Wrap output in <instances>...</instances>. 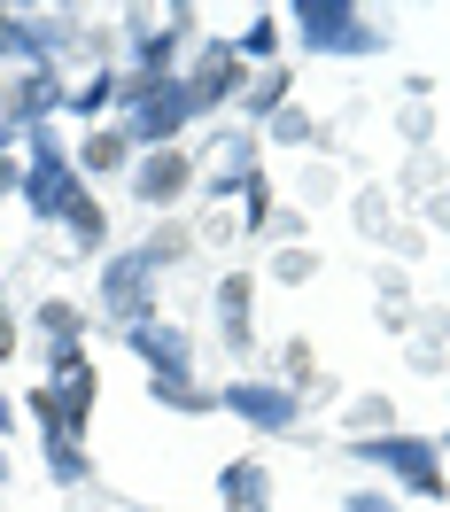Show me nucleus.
Returning <instances> with one entry per match:
<instances>
[{"label":"nucleus","mask_w":450,"mask_h":512,"mask_svg":"<svg viewBox=\"0 0 450 512\" xmlns=\"http://www.w3.org/2000/svg\"><path fill=\"white\" fill-rule=\"evenodd\" d=\"M280 16H288V39L303 55H334V63L388 55V32L373 24V8H357V0H295Z\"/></svg>","instance_id":"f257e3e1"},{"label":"nucleus","mask_w":450,"mask_h":512,"mask_svg":"<svg viewBox=\"0 0 450 512\" xmlns=\"http://www.w3.org/2000/svg\"><path fill=\"white\" fill-rule=\"evenodd\" d=\"M350 458H365L381 481H396V489H404V497H419V505H443V497H450V466H443V450H435V435L388 427V435L350 443Z\"/></svg>","instance_id":"f03ea898"},{"label":"nucleus","mask_w":450,"mask_h":512,"mask_svg":"<svg viewBox=\"0 0 450 512\" xmlns=\"http://www.w3.org/2000/svg\"><path fill=\"white\" fill-rule=\"evenodd\" d=\"M156 280L163 272H148V256L140 249H109L101 256V272H94V311L109 334H125V326H148L163 319L156 311Z\"/></svg>","instance_id":"7ed1b4c3"},{"label":"nucleus","mask_w":450,"mask_h":512,"mask_svg":"<svg viewBox=\"0 0 450 512\" xmlns=\"http://www.w3.org/2000/svg\"><path fill=\"white\" fill-rule=\"evenodd\" d=\"M218 412H233L249 435H295L303 427V396H295L288 381H264V373H233V381L218 388Z\"/></svg>","instance_id":"20e7f679"},{"label":"nucleus","mask_w":450,"mask_h":512,"mask_svg":"<svg viewBox=\"0 0 450 512\" xmlns=\"http://www.w3.org/2000/svg\"><path fill=\"white\" fill-rule=\"evenodd\" d=\"M202 187V156H194L187 140L179 148H140L125 171V194L140 210H187V194Z\"/></svg>","instance_id":"39448f33"},{"label":"nucleus","mask_w":450,"mask_h":512,"mask_svg":"<svg viewBox=\"0 0 450 512\" xmlns=\"http://www.w3.org/2000/svg\"><path fill=\"white\" fill-rule=\"evenodd\" d=\"M179 86H187V109H194V125H202V117H218V109L241 101L249 70H241V55H233V39H202V47L187 55V70H179Z\"/></svg>","instance_id":"423d86ee"},{"label":"nucleus","mask_w":450,"mask_h":512,"mask_svg":"<svg viewBox=\"0 0 450 512\" xmlns=\"http://www.w3.org/2000/svg\"><path fill=\"white\" fill-rule=\"evenodd\" d=\"M94 404H101L94 365H78L63 381H39L32 396H24V412H32L39 435H78V443H86V427H94Z\"/></svg>","instance_id":"0eeeda50"},{"label":"nucleus","mask_w":450,"mask_h":512,"mask_svg":"<svg viewBox=\"0 0 450 512\" xmlns=\"http://www.w3.org/2000/svg\"><path fill=\"white\" fill-rule=\"evenodd\" d=\"M70 109V78L55 63H32L16 78H0V125L8 132H32V125H55Z\"/></svg>","instance_id":"6e6552de"},{"label":"nucleus","mask_w":450,"mask_h":512,"mask_svg":"<svg viewBox=\"0 0 450 512\" xmlns=\"http://www.w3.org/2000/svg\"><path fill=\"white\" fill-rule=\"evenodd\" d=\"M32 334H39V357H47V381H63V373H78L86 365V303H70V295H47L32 311Z\"/></svg>","instance_id":"1a4fd4ad"},{"label":"nucleus","mask_w":450,"mask_h":512,"mask_svg":"<svg viewBox=\"0 0 450 512\" xmlns=\"http://www.w3.org/2000/svg\"><path fill=\"white\" fill-rule=\"evenodd\" d=\"M117 342H125V350L148 365V381H187V373H194V334H187V326H171V319L125 326Z\"/></svg>","instance_id":"9d476101"},{"label":"nucleus","mask_w":450,"mask_h":512,"mask_svg":"<svg viewBox=\"0 0 450 512\" xmlns=\"http://www.w3.org/2000/svg\"><path fill=\"white\" fill-rule=\"evenodd\" d=\"M210 311H218V342H225L233 357L257 350V272H249V264L218 272V295H210Z\"/></svg>","instance_id":"9b49d317"},{"label":"nucleus","mask_w":450,"mask_h":512,"mask_svg":"<svg viewBox=\"0 0 450 512\" xmlns=\"http://www.w3.org/2000/svg\"><path fill=\"white\" fill-rule=\"evenodd\" d=\"M55 225H63V241L78 256H109V210H101V194L70 171V187H63V202H55Z\"/></svg>","instance_id":"f8f14e48"},{"label":"nucleus","mask_w":450,"mask_h":512,"mask_svg":"<svg viewBox=\"0 0 450 512\" xmlns=\"http://www.w3.org/2000/svg\"><path fill=\"white\" fill-rule=\"evenodd\" d=\"M132 156H140V148H132L117 125H86V140L70 148V163H78V179H86V187H94V179H125Z\"/></svg>","instance_id":"ddd939ff"},{"label":"nucleus","mask_w":450,"mask_h":512,"mask_svg":"<svg viewBox=\"0 0 450 512\" xmlns=\"http://www.w3.org/2000/svg\"><path fill=\"white\" fill-rule=\"evenodd\" d=\"M218 505L225 512H272V466H264V458H225L218 466Z\"/></svg>","instance_id":"4468645a"},{"label":"nucleus","mask_w":450,"mask_h":512,"mask_svg":"<svg viewBox=\"0 0 450 512\" xmlns=\"http://www.w3.org/2000/svg\"><path fill=\"white\" fill-rule=\"evenodd\" d=\"M280 47H288V16H280V8H257V16L233 32L241 70H280Z\"/></svg>","instance_id":"2eb2a0df"},{"label":"nucleus","mask_w":450,"mask_h":512,"mask_svg":"<svg viewBox=\"0 0 450 512\" xmlns=\"http://www.w3.org/2000/svg\"><path fill=\"white\" fill-rule=\"evenodd\" d=\"M280 109H295V78H288V70H249V86H241V117H249V132H264Z\"/></svg>","instance_id":"dca6fc26"},{"label":"nucleus","mask_w":450,"mask_h":512,"mask_svg":"<svg viewBox=\"0 0 450 512\" xmlns=\"http://www.w3.org/2000/svg\"><path fill=\"white\" fill-rule=\"evenodd\" d=\"M117 86H125V70H117V63L86 70V78L70 86V117H86V125H109V117H117Z\"/></svg>","instance_id":"f3484780"},{"label":"nucleus","mask_w":450,"mask_h":512,"mask_svg":"<svg viewBox=\"0 0 450 512\" xmlns=\"http://www.w3.org/2000/svg\"><path fill=\"white\" fill-rule=\"evenodd\" d=\"M39 458H47V481H55V489H86V481H94V450L78 443V435H39Z\"/></svg>","instance_id":"a211bd4d"},{"label":"nucleus","mask_w":450,"mask_h":512,"mask_svg":"<svg viewBox=\"0 0 450 512\" xmlns=\"http://www.w3.org/2000/svg\"><path fill=\"white\" fill-rule=\"evenodd\" d=\"M210 148H218L210 171H225V179H257V171H264V132H249V125H225Z\"/></svg>","instance_id":"6ab92c4d"},{"label":"nucleus","mask_w":450,"mask_h":512,"mask_svg":"<svg viewBox=\"0 0 450 512\" xmlns=\"http://www.w3.org/2000/svg\"><path fill=\"white\" fill-rule=\"evenodd\" d=\"M388 427H396V404H388L381 388H373V396H350V404H342V435H350V443H365V435H388Z\"/></svg>","instance_id":"aec40b11"},{"label":"nucleus","mask_w":450,"mask_h":512,"mask_svg":"<svg viewBox=\"0 0 450 512\" xmlns=\"http://www.w3.org/2000/svg\"><path fill=\"white\" fill-rule=\"evenodd\" d=\"M132 249L148 256V272H171V264H187V249H194V233H187V225H171V218H163L156 233H140V241H132Z\"/></svg>","instance_id":"412c9836"},{"label":"nucleus","mask_w":450,"mask_h":512,"mask_svg":"<svg viewBox=\"0 0 450 512\" xmlns=\"http://www.w3.org/2000/svg\"><path fill=\"white\" fill-rule=\"evenodd\" d=\"M264 140H272V148H303V156H311V148H326V125L311 117V109H280V117L264 125Z\"/></svg>","instance_id":"4be33fe9"},{"label":"nucleus","mask_w":450,"mask_h":512,"mask_svg":"<svg viewBox=\"0 0 450 512\" xmlns=\"http://www.w3.org/2000/svg\"><path fill=\"white\" fill-rule=\"evenodd\" d=\"M148 396H156L163 412H187V419H202V412H218V388H202L187 373V381H148Z\"/></svg>","instance_id":"5701e85b"},{"label":"nucleus","mask_w":450,"mask_h":512,"mask_svg":"<svg viewBox=\"0 0 450 512\" xmlns=\"http://www.w3.org/2000/svg\"><path fill=\"white\" fill-rule=\"evenodd\" d=\"M32 24H24V8H0V70L16 78V70H32Z\"/></svg>","instance_id":"b1692460"},{"label":"nucleus","mask_w":450,"mask_h":512,"mask_svg":"<svg viewBox=\"0 0 450 512\" xmlns=\"http://www.w3.org/2000/svg\"><path fill=\"white\" fill-rule=\"evenodd\" d=\"M264 280H280V288H311V280H319V249H303V241H288V249H272V264H264Z\"/></svg>","instance_id":"393cba45"},{"label":"nucleus","mask_w":450,"mask_h":512,"mask_svg":"<svg viewBox=\"0 0 450 512\" xmlns=\"http://www.w3.org/2000/svg\"><path fill=\"white\" fill-rule=\"evenodd\" d=\"M357 233H388V194L381 187L357 194Z\"/></svg>","instance_id":"a878e982"},{"label":"nucleus","mask_w":450,"mask_h":512,"mask_svg":"<svg viewBox=\"0 0 450 512\" xmlns=\"http://www.w3.org/2000/svg\"><path fill=\"white\" fill-rule=\"evenodd\" d=\"M396 132H404L412 148H427V132H435V117H427V101H404V117H396Z\"/></svg>","instance_id":"bb28decb"},{"label":"nucleus","mask_w":450,"mask_h":512,"mask_svg":"<svg viewBox=\"0 0 450 512\" xmlns=\"http://www.w3.org/2000/svg\"><path fill=\"white\" fill-rule=\"evenodd\" d=\"M342 512H404V505H396V497H381V489H350V497H342Z\"/></svg>","instance_id":"cd10ccee"},{"label":"nucleus","mask_w":450,"mask_h":512,"mask_svg":"<svg viewBox=\"0 0 450 512\" xmlns=\"http://www.w3.org/2000/svg\"><path fill=\"white\" fill-rule=\"evenodd\" d=\"M24 350V319H16V311H8V303H0V365H8V357Z\"/></svg>","instance_id":"c85d7f7f"},{"label":"nucleus","mask_w":450,"mask_h":512,"mask_svg":"<svg viewBox=\"0 0 450 512\" xmlns=\"http://www.w3.org/2000/svg\"><path fill=\"white\" fill-rule=\"evenodd\" d=\"M419 225H443V233H450V194H443V187L419 202Z\"/></svg>","instance_id":"c756f323"},{"label":"nucleus","mask_w":450,"mask_h":512,"mask_svg":"<svg viewBox=\"0 0 450 512\" xmlns=\"http://www.w3.org/2000/svg\"><path fill=\"white\" fill-rule=\"evenodd\" d=\"M303 194H311V202H326V194H334V171H326V163H319V171H303Z\"/></svg>","instance_id":"7c9ffc66"},{"label":"nucleus","mask_w":450,"mask_h":512,"mask_svg":"<svg viewBox=\"0 0 450 512\" xmlns=\"http://www.w3.org/2000/svg\"><path fill=\"white\" fill-rule=\"evenodd\" d=\"M16 187H24V156H16V163H0V202H8Z\"/></svg>","instance_id":"2f4dec72"},{"label":"nucleus","mask_w":450,"mask_h":512,"mask_svg":"<svg viewBox=\"0 0 450 512\" xmlns=\"http://www.w3.org/2000/svg\"><path fill=\"white\" fill-rule=\"evenodd\" d=\"M8 435H16V396L0 388V443H8Z\"/></svg>","instance_id":"473e14b6"},{"label":"nucleus","mask_w":450,"mask_h":512,"mask_svg":"<svg viewBox=\"0 0 450 512\" xmlns=\"http://www.w3.org/2000/svg\"><path fill=\"white\" fill-rule=\"evenodd\" d=\"M16 156H24V132H8V125H0V163H16Z\"/></svg>","instance_id":"72a5a7b5"},{"label":"nucleus","mask_w":450,"mask_h":512,"mask_svg":"<svg viewBox=\"0 0 450 512\" xmlns=\"http://www.w3.org/2000/svg\"><path fill=\"white\" fill-rule=\"evenodd\" d=\"M0 489H8V443H0Z\"/></svg>","instance_id":"f704fd0d"},{"label":"nucleus","mask_w":450,"mask_h":512,"mask_svg":"<svg viewBox=\"0 0 450 512\" xmlns=\"http://www.w3.org/2000/svg\"><path fill=\"white\" fill-rule=\"evenodd\" d=\"M443 295H450V272H443Z\"/></svg>","instance_id":"c9c22d12"}]
</instances>
